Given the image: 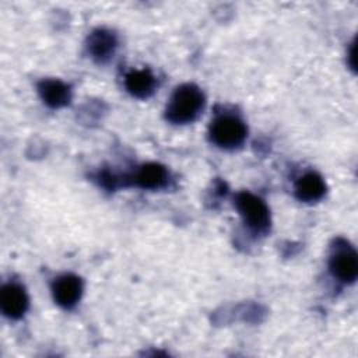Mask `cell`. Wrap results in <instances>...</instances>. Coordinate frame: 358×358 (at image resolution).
I'll return each instance as SVG.
<instances>
[{
  "instance_id": "obj_1",
  "label": "cell",
  "mask_w": 358,
  "mask_h": 358,
  "mask_svg": "<svg viewBox=\"0 0 358 358\" xmlns=\"http://www.w3.org/2000/svg\"><path fill=\"white\" fill-rule=\"evenodd\" d=\"M204 106V94L194 84H183L175 90L168 105L166 119L175 124L193 122Z\"/></svg>"
},
{
  "instance_id": "obj_2",
  "label": "cell",
  "mask_w": 358,
  "mask_h": 358,
  "mask_svg": "<svg viewBox=\"0 0 358 358\" xmlns=\"http://www.w3.org/2000/svg\"><path fill=\"white\" fill-rule=\"evenodd\" d=\"M246 133L248 129L243 120L234 115H221L215 117L210 127L213 143L225 150L239 147L245 141Z\"/></svg>"
},
{
  "instance_id": "obj_3",
  "label": "cell",
  "mask_w": 358,
  "mask_h": 358,
  "mask_svg": "<svg viewBox=\"0 0 358 358\" xmlns=\"http://www.w3.org/2000/svg\"><path fill=\"white\" fill-rule=\"evenodd\" d=\"M235 206L249 228L256 232L267 231L270 227V211L260 197L249 192H241L235 197Z\"/></svg>"
},
{
  "instance_id": "obj_4",
  "label": "cell",
  "mask_w": 358,
  "mask_h": 358,
  "mask_svg": "<svg viewBox=\"0 0 358 358\" xmlns=\"http://www.w3.org/2000/svg\"><path fill=\"white\" fill-rule=\"evenodd\" d=\"M329 266L337 280L343 282H354L358 274L357 252L347 242L340 241L333 248Z\"/></svg>"
},
{
  "instance_id": "obj_5",
  "label": "cell",
  "mask_w": 358,
  "mask_h": 358,
  "mask_svg": "<svg viewBox=\"0 0 358 358\" xmlns=\"http://www.w3.org/2000/svg\"><path fill=\"white\" fill-rule=\"evenodd\" d=\"M28 295L20 284L8 282L3 285L0 292V308L3 313L11 319L21 317L28 309Z\"/></svg>"
},
{
  "instance_id": "obj_6",
  "label": "cell",
  "mask_w": 358,
  "mask_h": 358,
  "mask_svg": "<svg viewBox=\"0 0 358 358\" xmlns=\"http://www.w3.org/2000/svg\"><path fill=\"white\" fill-rule=\"evenodd\" d=\"M55 301L63 308H73L81 298L83 281L74 274L60 275L52 287Z\"/></svg>"
},
{
  "instance_id": "obj_7",
  "label": "cell",
  "mask_w": 358,
  "mask_h": 358,
  "mask_svg": "<svg viewBox=\"0 0 358 358\" xmlns=\"http://www.w3.org/2000/svg\"><path fill=\"white\" fill-rule=\"evenodd\" d=\"M116 46H117L116 35L112 31H108L103 28L92 31L87 42L90 55L101 63L112 57V55L116 50Z\"/></svg>"
},
{
  "instance_id": "obj_8",
  "label": "cell",
  "mask_w": 358,
  "mask_h": 358,
  "mask_svg": "<svg viewBox=\"0 0 358 358\" xmlns=\"http://www.w3.org/2000/svg\"><path fill=\"white\" fill-rule=\"evenodd\" d=\"M326 193V183L316 172L303 173L295 183V194L301 201L313 203L320 200Z\"/></svg>"
},
{
  "instance_id": "obj_9",
  "label": "cell",
  "mask_w": 358,
  "mask_h": 358,
  "mask_svg": "<svg viewBox=\"0 0 358 358\" xmlns=\"http://www.w3.org/2000/svg\"><path fill=\"white\" fill-rule=\"evenodd\" d=\"M38 90L43 102L52 108L66 106L71 99L70 87L60 80H43Z\"/></svg>"
},
{
  "instance_id": "obj_10",
  "label": "cell",
  "mask_w": 358,
  "mask_h": 358,
  "mask_svg": "<svg viewBox=\"0 0 358 358\" xmlns=\"http://www.w3.org/2000/svg\"><path fill=\"white\" fill-rule=\"evenodd\" d=\"M124 85L133 96L148 98L155 90L157 80L154 74L147 69L131 70L124 78Z\"/></svg>"
},
{
  "instance_id": "obj_11",
  "label": "cell",
  "mask_w": 358,
  "mask_h": 358,
  "mask_svg": "<svg viewBox=\"0 0 358 358\" xmlns=\"http://www.w3.org/2000/svg\"><path fill=\"white\" fill-rule=\"evenodd\" d=\"M133 182L143 189H159L168 182V172L161 164L150 162L136 172Z\"/></svg>"
}]
</instances>
